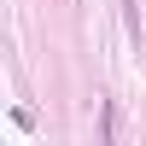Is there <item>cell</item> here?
<instances>
[{
	"label": "cell",
	"mask_w": 146,
	"mask_h": 146,
	"mask_svg": "<svg viewBox=\"0 0 146 146\" xmlns=\"http://www.w3.org/2000/svg\"><path fill=\"white\" fill-rule=\"evenodd\" d=\"M100 135H105V140H117V105H111V100L100 105Z\"/></svg>",
	"instance_id": "obj_1"
}]
</instances>
